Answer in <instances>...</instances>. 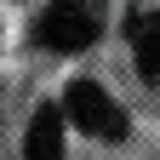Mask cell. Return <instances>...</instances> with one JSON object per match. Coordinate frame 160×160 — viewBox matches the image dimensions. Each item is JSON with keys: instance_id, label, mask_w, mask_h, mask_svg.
I'll use <instances>...</instances> for the list:
<instances>
[{"instance_id": "obj_4", "label": "cell", "mask_w": 160, "mask_h": 160, "mask_svg": "<svg viewBox=\"0 0 160 160\" xmlns=\"http://www.w3.org/2000/svg\"><path fill=\"white\" fill-rule=\"evenodd\" d=\"M132 52H137V74L149 80H160V12H137L132 17Z\"/></svg>"}, {"instance_id": "obj_1", "label": "cell", "mask_w": 160, "mask_h": 160, "mask_svg": "<svg viewBox=\"0 0 160 160\" xmlns=\"http://www.w3.org/2000/svg\"><path fill=\"white\" fill-rule=\"evenodd\" d=\"M63 120L80 126L86 137H103V143H126V132H132L126 109H120L97 80H74V86L63 92Z\"/></svg>"}, {"instance_id": "obj_2", "label": "cell", "mask_w": 160, "mask_h": 160, "mask_svg": "<svg viewBox=\"0 0 160 160\" xmlns=\"http://www.w3.org/2000/svg\"><path fill=\"white\" fill-rule=\"evenodd\" d=\"M34 34H40V46H52V52H86L92 40L103 34V12H97V0H52Z\"/></svg>"}, {"instance_id": "obj_3", "label": "cell", "mask_w": 160, "mask_h": 160, "mask_svg": "<svg viewBox=\"0 0 160 160\" xmlns=\"http://www.w3.org/2000/svg\"><path fill=\"white\" fill-rule=\"evenodd\" d=\"M23 160H63V103L34 109L29 137H23Z\"/></svg>"}]
</instances>
